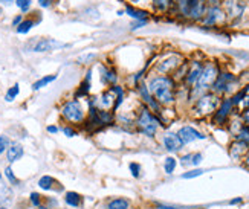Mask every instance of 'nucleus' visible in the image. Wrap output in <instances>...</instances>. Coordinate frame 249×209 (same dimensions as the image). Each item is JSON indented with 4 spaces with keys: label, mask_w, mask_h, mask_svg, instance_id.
<instances>
[{
    "label": "nucleus",
    "mask_w": 249,
    "mask_h": 209,
    "mask_svg": "<svg viewBox=\"0 0 249 209\" xmlns=\"http://www.w3.org/2000/svg\"><path fill=\"white\" fill-rule=\"evenodd\" d=\"M148 90L159 104H171L175 101V93H173L175 83L168 76H156V78H153L148 84Z\"/></svg>",
    "instance_id": "1"
},
{
    "label": "nucleus",
    "mask_w": 249,
    "mask_h": 209,
    "mask_svg": "<svg viewBox=\"0 0 249 209\" xmlns=\"http://www.w3.org/2000/svg\"><path fill=\"white\" fill-rule=\"evenodd\" d=\"M136 125L142 135H145L147 138H153L159 128V119L147 107H142L136 119Z\"/></svg>",
    "instance_id": "2"
},
{
    "label": "nucleus",
    "mask_w": 249,
    "mask_h": 209,
    "mask_svg": "<svg viewBox=\"0 0 249 209\" xmlns=\"http://www.w3.org/2000/svg\"><path fill=\"white\" fill-rule=\"evenodd\" d=\"M61 116L71 124H83L86 121V110L78 100H69L61 107Z\"/></svg>",
    "instance_id": "3"
},
{
    "label": "nucleus",
    "mask_w": 249,
    "mask_h": 209,
    "mask_svg": "<svg viewBox=\"0 0 249 209\" xmlns=\"http://www.w3.org/2000/svg\"><path fill=\"white\" fill-rule=\"evenodd\" d=\"M217 75H219V70L213 63H208L207 66H203L199 80L196 84H194V93H202L205 90H208L210 87H213L214 81L217 80Z\"/></svg>",
    "instance_id": "4"
},
{
    "label": "nucleus",
    "mask_w": 249,
    "mask_h": 209,
    "mask_svg": "<svg viewBox=\"0 0 249 209\" xmlns=\"http://www.w3.org/2000/svg\"><path fill=\"white\" fill-rule=\"evenodd\" d=\"M178 5L180 13L190 18H200L205 13L203 0H178Z\"/></svg>",
    "instance_id": "5"
},
{
    "label": "nucleus",
    "mask_w": 249,
    "mask_h": 209,
    "mask_svg": "<svg viewBox=\"0 0 249 209\" xmlns=\"http://www.w3.org/2000/svg\"><path fill=\"white\" fill-rule=\"evenodd\" d=\"M68 45L55 40V38H40L36 43H32L31 51L32 52H52V51H58L66 48Z\"/></svg>",
    "instance_id": "6"
},
{
    "label": "nucleus",
    "mask_w": 249,
    "mask_h": 209,
    "mask_svg": "<svg viewBox=\"0 0 249 209\" xmlns=\"http://www.w3.org/2000/svg\"><path fill=\"white\" fill-rule=\"evenodd\" d=\"M219 105V98L215 95H203L199 98L196 104V113L197 115H208L213 113Z\"/></svg>",
    "instance_id": "7"
},
{
    "label": "nucleus",
    "mask_w": 249,
    "mask_h": 209,
    "mask_svg": "<svg viewBox=\"0 0 249 209\" xmlns=\"http://www.w3.org/2000/svg\"><path fill=\"white\" fill-rule=\"evenodd\" d=\"M178 138L180 139L182 145H187V144H191L194 140H203L207 136H203L200 131H197L196 128L193 127H182L179 131H178Z\"/></svg>",
    "instance_id": "8"
},
{
    "label": "nucleus",
    "mask_w": 249,
    "mask_h": 209,
    "mask_svg": "<svg viewBox=\"0 0 249 209\" xmlns=\"http://www.w3.org/2000/svg\"><path fill=\"white\" fill-rule=\"evenodd\" d=\"M234 75H231V73H219L217 75V80L214 81V84H213V90L215 92V93H223V92H228L230 90V87L232 86V83H234Z\"/></svg>",
    "instance_id": "9"
},
{
    "label": "nucleus",
    "mask_w": 249,
    "mask_h": 209,
    "mask_svg": "<svg viewBox=\"0 0 249 209\" xmlns=\"http://www.w3.org/2000/svg\"><path fill=\"white\" fill-rule=\"evenodd\" d=\"M232 101L231 100H225L222 104H220V108L215 112V115H214V122H217V124H223L225 121H226V118L230 116V113H231V110H232Z\"/></svg>",
    "instance_id": "10"
},
{
    "label": "nucleus",
    "mask_w": 249,
    "mask_h": 209,
    "mask_svg": "<svg viewBox=\"0 0 249 209\" xmlns=\"http://www.w3.org/2000/svg\"><path fill=\"white\" fill-rule=\"evenodd\" d=\"M23 153H25V150H23V147H21V144H18V142H13V144H11L6 150V160L9 163H14V162H17L23 157Z\"/></svg>",
    "instance_id": "11"
},
{
    "label": "nucleus",
    "mask_w": 249,
    "mask_h": 209,
    "mask_svg": "<svg viewBox=\"0 0 249 209\" xmlns=\"http://www.w3.org/2000/svg\"><path fill=\"white\" fill-rule=\"evenodd\" d=\"M90 80H92V70L89 69L88 73H86V78L80 83L77 92H75V100H80V98L88 96L90 92Z\"/></svg>",
    "instance_id": "12"
},
{
    "label": "nucleus",
    "mask_w": 249,
    "mask_h": 209,
    "mask_svg": "<svg viewBox=\"0 0 249 209\" xmlns=\"http://www.w3.org/2000/svg\"><path fill=\"white\" fill-rule=\"evenodd\" d=\"M164 145H165V148L168 150V151H171V153H178L183 145H182V142H180V139L178 138V135H175V133H167L165 136H164Z\"/></svg>",
    "instance_id": "13"
},
{
    "label": "nucleus",
    "mask_w": 249,
    "mask_h": 209,
    "mask_svg": "<svg viewBox=\"0 0 249 209\" xmlns=\"http://www.w3.org/2000/svg\"><path fill=\"white\" fill-rule=\"evenodd\" d=\"M100 72H101V80H103L104 84H107V86H116V83H118V73H116L115 69L107 68V66H101Z\"/></svg>",
    "instance_id": "14"
},
{
    "label": "nucleus",
    "mask_w": 249,
    "mask_h": 209,
    "mask_svg": "<svg viewBox=\"0 0 249 209\" xmlns=\"http://www.w3.org/2000/svg\"><path fill=\"white\" fill-rule=\"evenodd\" d=\"M138 90H139V95H141V98L153 108V110H158L159 108V103L156 101V100H153V96H151V93H150V90H148V86H145L144 83H141L139 86H138Z\"/></svg>",
    "instance_id": "15"
},
{
    "label": "nucleus",
    "mask_w": 249,
    "mask_h": 209,
    "mask_svg": "<svg viewBox=\"0 0 249 209\" xmlns=\"http://www.w3.org/2000/svg\"><path fill=\"white\" fill-rule=\"evenodd\" d=\"M245 6H246V3L243 0H228V2H226V8H228V13L231 17L242 16V13L245 11Z\"/></svg>",
    "instance_id": "16"
},
{
    "label": "nucleus",
    "mask_w": 249,
    "mask_h": 209,
    "mask_svg": "<svg viewBox=\"0 0 249 209\" xmlns=\"http://www.w3.org/2000/svg\"><path fill=\"white\" fill-rule=\"evenodd\" d=\"M202 68H203V66L199 61H194L191 64V68H190V70L187 73V84L188 86H194V84L197 83L199 76H200V72H202Z\"/></svg>",
    "instance_id": "17"
},
{
    "label": "nucleus",
    "mask_w": 249,
    "mask_h": 209,
    "mask_svg": "<svg viewBox=\"0 0 249 209\" xmlns=\"http://www.w3.org/2000/svg\"><path fill=\"white\" fill-rule=\"evenodd\" d=\"M64 203L71 208H80L83 205V195L75 191H69L64 194Z\"/></svg>",
    "instance_id": "18"
},
{
    "label": "nucleus",
    "mask_w": 249,
    "mask_h": 209,
    "mask_svg": "<svg viewBox=\"0 0 249 209\" xmlns=\"http://www.w3.org/2000/svg\"><path fill=\"white\" fill-rule=\"evenodd\" d=\"M222 18V11L219 6H211L205 17V25H215Z\"/></svg>",
    "instance_id": "19"
},
{
    "label": "nucleus",
    "mask_w": 249,
    "mask_h": 209,
    "mask_svg": "<svg viewBox=\"0 0 249 209\" xmlns=\"http://www.w3.org/2000/svg\"><path fill=\"white\" fill-rule=\"evenodd\" d=\"M57 76L58 75H45V76H41L40 80H37L34 84H32V90L34 92H37V90H40V89H43V87H46V86H49L51 83H53L57 80Z\"/></svg>",
    "instance_id": "20"
},
{
    "label": "nucleus",
    "mask_w": 249,
    "mask_h": 209,
    "mask_svg": "<svg viewBox=\"0 0 249 209\" xmlns=\"http://www.w3.org/2000/svg\"><path fill=\"white\" fill-rule=\"evenodd\" d=\"M55 185H60V183L53 179L52 175H41V177L38 179V186L45 191H52L53 188H55Z\"/></svg>",
    "instance_id": "21"
},
{
    "label": "nucleus",
    "mask_w": 249,
    "mask_h": 209,
    "mask_svg": "<svg viewBox=\"0 0 249 209\" xmlns=\"http://www.w3.org/2000/svg\"><path fill=\"white\" fill-rule=\"evenodd\" d=\"M107 209H130V200L124 197H116L107 203Z\"/></svg>",
    "instance_id": "22"
},
{
    "label": "nucleus",
    "mask_w": 249,
    "mask_h": 209,
    "mask_svg": "<svg viewBox=\"0 0 249 209\" xmlns=\"http://www.w3.org/2000/svg\"><path fill=\"white\" fill-rule=\"evenodd\" d=\"M178 64H179V60H178L176 57H173V58H168V60H165V61H162V63L158 66V69H159L160 72L167 73V72H171L173 69H175Z\"/></svg>",
    "instance_id": "23"
},
{
    "label": "nucleus",
    "mask_w": 249,
    "mask_h": 209,
    "mask_svg": "<svg viewBox=\"0 0 249 209\" xmlns=\"http://www.w3.org/2000/svg\"><path fill=\"white\" fill-rule=\"evenodd\" d=\"M246 148H248V144H245V142H242V140H237L235 144L231 147V156L234 159H239L242 155L246 153Z\"/></svg>",
    "instance_id": "24"
},
{
    "label": "nucleus",
    "mask_w": 249,
    "mask_h": 209,
    "mask_svg": "<svg viewBox=\"0 0 249 209\" xmlns=\"http://www.w3.org/2000/svg\"><path fill=\"white\" fill-rule=\"evenodd\" d=\"M125 13H127L130 17H132V18L138 20V21H144V20H147V13H145V11L135 9L133 6H127V8H125Z\"/></svg>",
    "instance_id": "25"
},
{
    "label": "nucleus",
    "mask_w": 249,
    "mask_h": 209,
    "mask_svg": "<svg viewBox=\"0 0 249 209\" xmlns=\"http://www.w3.org/2000/svg\"><path fill=\"white\" fill-rule=\"evenodd\" d=\"M36 23H37V21H34L32 18H28V20H23V21H21V23H20L16 29H17L18 34L23 35V34H28V32L36 26Z\"/></svg>",
    "instance_id": "26"
},
{
    "label": "nucleus",
    "mask_w": 249,
    "mask_h": 209,
    "mask_svg": "<svg viewBox=\"0 0 249 209\" xmlns=\"http://www.w3.org/2000/svg\"><path fill=\"white\" fill-rule=\"evenodd\" d=\"M18 93H20V86L16 83L13 87H9L8 89V92H6V95H5V101L6 103H13L16 98L18 96Z\"/></svg>",
    "instance_id": "27"
},
{
    "label": "nucleus",
    "mask_w": 249,
    "mask_h": 209,
    "mask_svg": "<svg viewBox=\"0 0 249 209\" xmlns=\"http://www.w3.org/2000/svg\"><path fill=\"white\" fill-rule=\"evenodd\" d=\"M176 165H178V162H176L175 157H167L165 162H164V170H165V173L167 174H173V173H175V170H176Z\"/></svg>",
    "instance_id": "28"
},
{
    "label": "nucleus",
    "mask_w": 249,
    "mask_h": 209,
    "mask_svg": "<svg viewBox=\"0 0 249 209\" xmlns=\"http://www.w3.org/2000/svg\"><path fill=\"white\" fill-rule=\"evenodd\" d=\"M5 177L8 179V182L11 185H14V186H18L20 185V180L16 177V174H14V171H13V168H11V167H6L5 168Z\"/></svg>",
    "instance_id": "29"
},
{
    "label": "nucleus",
    "mask_w": 249,
    "mask_h": 209,
    "mask_svg": "<svg viewBox=\"0 0 249 209\" xmlns=\"http://www.w3.org/2000/svg\"><path fill=\"white\" fill-rule=\"evenodd\" d=\"M128 170H130V173H132V175L135 179H138L139 175H141V173H142V167H141L139 163H136V162H132L128 165Z\"/></svg>",
    "instance_id": "30"
},
{
    "label": "nucleus",
    "mask_w": 249,
    "mask_h": 209,
    "mask_svg": "<svg viewBox=\"0 0 249 209\" xmlns=\"http://www.w3.org/2000/svg\"><path fill=\"white\" fill-rule=\"evenodd\" d=\"M29 202H31V205L34 206V208H38V206H41L43 197H41L38 192H31V195H29Z\"/></svg>",
    "instance_id": "31"
},
{
    "label": "nucleus",
    "mask_w": 249,
    "mask_h": 209,
    "mask_svg": "<svg viewBox=\"0 0 249 209\" xmlns=\"http://www.w3.org/2000/svg\"><path fill=\"white\" fill-rule=\"evenodd\" d=\"M31 3H32V0H16V5L21 13H28L31 8Z\"/></svg>",
    "instance_id": "32"
},
{
    "label": "nucleus",
    "mask_w": 249,
    "mask_h": 209,
    "mask_svg": "<svg viewBox=\"0 0 249 209\" xmlns=\"http://www.w3.org/2000/svg\"><path fill=\"white\" fill-rule=\"evenodd\" d=\"M9 145H11L9 138H8V136H5V135L0 136V155H3V153H6V150H8V147H9Z\"/></svg>",
    "instance_id": "33"
},
{
    "label": "nucleus",
    "mask_w": 249,
    "mask_h": 209,
    "mask_svg": "<svg viewBox=\"0 0 249 209\" xmlns=\"http://www.w3.org/2000/svg\"><path fill=\"white\" fill-rule=\"evenodd\" d=\"M205 171L203 170H191V171H188V173H183L182 174V179H194V177H199V175H202Z\"/></svg>",
    "instance_id": "34"
},
{
    "label": "nucleus",
    "mask_w": 249,
    "mask_h": 209,
    "mask_svg": "<svg viewBox=\"0 0 249 209\" xmlns=\"http://www.w3.org/2000/svg\"><path fill=\"white\" fill-rule=\"evenodd\" d=\"M61 131H63V135L68 136V138H75V136H77V130H75L73 127H71V125H64L61 128Z\"/></svg>",
    "instance_id": "35"
},
{
    "label": "nucleus",
    "mask_w": 249,
    "mask_h": 209,
    "mask_svg": "<svg viewBox=\"0 0 249 209\" xmlns=\"http://www.w3.org/2000/svg\"><path fill=\"white\" fill-rule=\"evenodd\" d=\"M202 160H203L202 153H194V155H191V165H193V167H197V165H200Z\"/></svg>",
    "instance_id": "36"
},
{
    "label": "nucleus",
    "mask_w": 249,
    "mask_h": 209,
    "mask_svg": "<svg viewBox=\"0 0 249 209\" xmlns=\"http://www.w3.org/2000/svg\"><path fill=\"white\" fill-rule=\"evenodd\" d=\"M93 58H95V53H88V55H83V57H80L78 61H80V64H89V63L93 61Z\"/></svg>",
    "instance_id": "37"
},
{
    "label": "nucleus",
    "mask_w": 249,
    "mask_h": 209,
    "mask_svg": "<svg viewBox=\"0 0 249 209\" xmlns=\"http://www.w3.org/2000/svg\"><path fill=\"white\" fill-rule=\"evenodd\" d=\"M153 2H155V6L160 11L167 9V6L170 5V0H153Z\"/></svg>",
    "instance_id": "38"
},
{
    "label": "nucleus",
    "mask_w": 249,
    "mask_h": 209,
    "mask_svg": "<svg viewBox=\"0 0 249 209\" xmlns=\"http://www.w3.org/2000/svg\"><path fill=\"white\" fill-rule=\"evenodd\" d=\"M180 163L183 165V167H188V165H191V155L183 156V157L180 159Z\"/></svg>",
    "instance_id": "39"
},
{
    "label": "nucleus",
    "mask_w": 249,
    "mask_h": 209,
    "mask_svg": "<svg viewBox=\"0 0 249 209\" xmlns=\"http://www.w3.org/2000/svg\"><path fill=\"white\" fill-rule=\"evenodd\" d=\"M48 133H51V135H57L58 131H60V128L57 127V125H48Z\"/></svg>",
    "instance_id": "40"
},
{
    "label": "nucleus",
    "mask_w": 249,
    "mask_h": 209,
    "mask_svg": "<svg viewBox=\"0 0 249 209\" xmlns=\"http://www.w3.org/2000/svg\"><path fill=\"white\" fill-rule=\"evenodd\" d=\"M38 5L41 8H49L52 5V0H38Z\"/></svg>",
    "instance_id": "41"
},
{
    "label": "nucleus",
    "mask_w": 249,
    "mask_h": 209,
    "mask_svg": "<svg viewBox=\"0 0 249 209\" xmlns=\"http://www.w3.org/2000/svg\"><path fill=\"white\" fill-rule=\"evenodd\" d=\"M21 21H23V17H21V16H17V17H14V20H13V26H18L20 23H21Z\"/></svg>",
    "instance_id": "42"
},
{
    "label": "nucleus",
    "mask_w": 249,
    "mask_h": 209,
    "mask_svg": "<svg viewBox=\"0 0 249 209\" xmlns=\"http://www.w3.org/2000/svg\"><path fill=\"white\" fill-rule=\"evenodd\" d=\"M240 103H242V105H243L245 108H249V95H246Z\"/></svg>",
    "instance_id": "43"
},
{
    "label": "nucleus",
    "mask_w": 249,
    "mask_h": 209,
    "mask_svg": "<svg viewBox=\"0 0 249 209\" xmlns=\"http://www.w3.org/2000/svg\"><path fill=\"white\" fill-rule=\"evenodd\" d=\"M159 209H180L178 206H170V205H158Z\"/></svg>",
    "instance_id": "44"
},
{
    "label": "nucleus",
    "mask_w": 249,
    "mask_h": 209,
    "mask_svg": "<svg viewBox=\"0 0 249 209\" xmlns=\"http://www.w3.org/2000/svg\"><path fill=\"white\" fill-rule=\"evenodd\" d=\"M243 121H245V122L249 125V108H248V110H245V113H243Z\"/></svg>",
    "instance_id": "45"
},
{
    "label": "nucleus",
    "mask_w": 249,
    "mask_h": 209,
    "mask_svg": "<svg viewBox=\"0 0 249 209\" xmlns=\"http://www.w3.org/2000/svg\"><path fill=\"white\" fill-rule=\"evenodd\" d=\"M14 2H16V0H0V3H3V5H11Z\"/></svg>",
    "instance_id": "46"
},
{
    "label": "nucleus",
    "mask_w": 249,
    "mask_h": 209,
    "mask_svg": "<svg viewBox=\"0 0 249 209\" xmlns=\"http://www.w3.org/2000/svg\"><path fill=\"white\" fill-rule=\"evenodd\" d=\"M245 163H246V167L249 168V151H248V155H246V159H245Z\"/></svg>",
    "instance_id": "47"
},
{
    "label": "nucleus",
    "mask_w": 249,
    "mask_h": 209,
    "mask_svg": "<svg viewBox=\"0 0 249 209\" xmlns=\"http://www.w3.org/2000/svg\"><path fill=\"white\" fill-rule=\"evenodd\" d=\"M240 202H242V199H235V200H231L230 203L231 205H235V203H240Z\"/></svg>",
    "instance_id": "48"
},
{
    "label": "nucleus",
    "mask_w": 249,
    "mask_h": 209,
    "mask_svg": "<svg viewBox=\"0 0 249 209\" xmlns=\"http://www.w3.org/2000/svg\"><path fill=\"white\" fill-rule=\"evenodd\" d=\"M0 209H8L6 206H0Z\"/></svg>",
    "instance_id": "49"
},
{
    "label": "nucleus",
    "mask_w": 249,
    "mask_h": 209,
    "mask_svg": "<svg viewBox=\"0 0 249 209\" xmlns=\"http://www.w3.org/2000/svg\"><path fill=\"white\" fill-rule=\"evenodd\" d=\"M130 2H135L136 3V2H139V0H130Z\"/></svg>",
    "instance_id": "50"
},
{
    "label": "nucleus",
    "mask_w": 249,
    "mask_h": 209,
    "mask_svg": "<svg viewBox=\"0 0 249 209\" xmlns=\"http://www.w3.org/2000/svg\"><path fill=\"white\" fill-rule=\"evenodd\" d=\"M0 179H2V173H0Z\"/></svg>",
    "instance_id": "51"
}]
</instances>
